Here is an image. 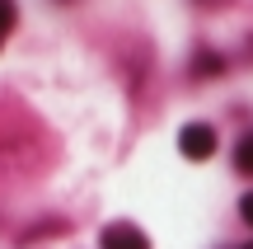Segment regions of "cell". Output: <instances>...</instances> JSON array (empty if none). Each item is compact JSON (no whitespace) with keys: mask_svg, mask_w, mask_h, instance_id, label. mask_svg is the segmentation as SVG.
<instances>
[{"mask_svg":"<svg viewBox=\"0 0 253 249\" xmlns=\"http://www.w3.org/2000/svg\"><path fill=\"white\" fill-rule=\"evenodd\" d=\"M239 249H253V240H249V245H239Z\"/></svg>","mask_w":253,"mask_h":249,"instance_id":"52a82bcc","label":"cell"},{"mask_svg":"<svg viewBox=\"0 0 253 249\" xmlns=\"http://www.w3.org/2000/svg\"><path fill=\"white\" fill-rule=\"evenodd\" d=\"M235 169H239V174H253V132H249V137H239V146H235Z\"/></svg>","mask_w":253,"mask_h":249,"instance_id":"3957f363","label":"cell"},{"mask_svg":"<svg viewBox=\"0 0 253 249\" xmlns=\"http://www.w3.org/2000/svg\"><path fill=\"white\" fill-rule=\"evenodd\" d=\"M192 71H197V75H216V71H225V61H220L216 52H197V61H192Z\"/></svg>","mask_w":253,"mask_h":249,"instance_id":"277c9868","label":"cell"},{"mask_svg":"<svg viewBox=\"0 0 253 249\" xmlns=\"http://www.w3.org/2000/svg\"><path fill=\"white\" fill-rule=\"evenodd\" d=\"M239 216H244V221H249V231H253V193L239 198Z\"/></svg>","mask_w":253,"mask_h":249,"instance_id":"8992f818","label":"cell"},{"mask_svg":"<svg viewBox=\"0 0 253 249\" xmlns=\"http://www.w3.org/2000/svg\"><path fill=\"white\" fill-rule=\"evenodd\" d=\"M9 28H14V0H0V43H5Z\"/></svg>","mask_w":253,"mask_h":249,"instance_id":"5b68a950","label":"cell"},{"mask_svg":"<svg viewBox=\"0 0 253 249\" xmlns=\"http://www.w3.org/2000/svg\"><path fill=\"white\" fill-rule=\"evenodd\" d=\"M178 150L188 160H211L216 155V127H211V122H188V127L178 132Z\"/></svg>","mask_w":253,"mask_h":249,"instance_id":"6da1fadb","label":"cell"},{"mask_svg":"<svg viewBox=\"0 0 253 249\" xmlns=\"http://www.w3.org/2000/svg\"><path fill=\"white\" fill-rule=\"evenodd\" d=\"M103 249H150V240H145V231H136L131 221H113L108 231H103Z\"/></svg>","mask_w":253,"mask_h":249,"instance_id":"7a4b0ae2","label":"cell"}]
</instances>
